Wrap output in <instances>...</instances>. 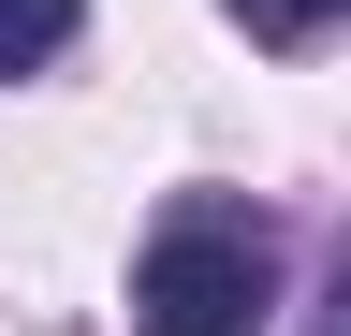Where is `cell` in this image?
I'll return each instance as SVG.
<instances>
[{
  "instance_id": "1",
  "label": "cell",
  "mask_w": 351,
  "mask_h": 336,
  "mask_svg": "<svg viewBox=\"0 0 351 336\" xmlns=\"http://www.w3.org/2000/svg\"><path fill=\"white\" fill-rule=\"evenodd\" d=\"M132 322H147V336H263V322H278V263H263V234L219 220V205L161 220L147 263H132Z\"/></svg>"
},
{
  "instance_id": "2",
  "label": "cell",
  "mask_w": 351,
  "mask_h": 336,
  "mask_svg": "<svg viewBox=\"0 0 351 336\" xmlns=\"http://www.w3.org/2000/svg\"><path fill=\"white\" fill-rule=\"evenodd\" d=\"M73 15H88V0H0V88L59 59V44H73Z\"/></svg>"
},
{
  "instance_id": "3",
  "label": "cell",
  "mask_w": 351,
  "mask_h": 336,
  "mask_svg": "<svg viewBox=\"0 0 351 336\" xmlns=\"http://www.w3.org/2000/svg\"><path fill=\"white\" fill-rule=\"evenodd\" d=\"M219 15H234L249 44H322V29L351 15V0H219Z\"/></svg>"
},
{
  "instance_id": "4",
  "label": "cell",
  "mask_w": 351,
  "mask_h": 336,
  "mask_svg": "<svg viewBox=\"0 0 351 336\" xmlns=\"http://www.w3.org/2000/svg\"><path fill=\"white\" fill-rule=\"evenodd\" d=\"M337 336H351V248H337Z\"/></svg>"
}]
</instances>
